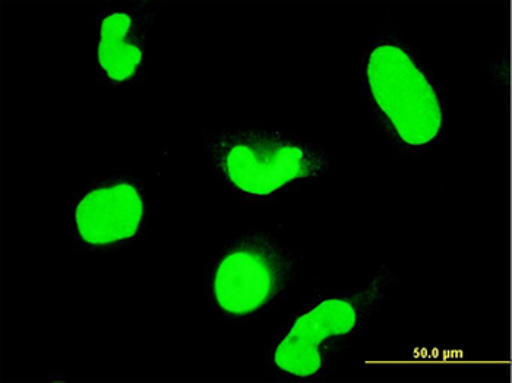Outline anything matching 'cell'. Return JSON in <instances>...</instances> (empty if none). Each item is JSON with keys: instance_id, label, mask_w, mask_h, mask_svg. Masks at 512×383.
Returning a JSON list of instances; mask_svg holds the SVG:
<instances>
[{"instance_id": "obj_1", "label": "cell", "mask_w": 512, "mask_h": 383, "mask_svg": "<svg viewBox=\"0 0 512 383\" xmlns=\"http://www.w3.org/2000/svg\"><path fill=\"white\" fill-rule=\"evenodd\" d=\"M211 157L223 179L245 195L264 198L327 170L314 145L295 136L259 128H240L211 141Z\"/></svg>"}, {"instance_id": "obj_2", "label": "cell", "mask_w": 512, "mask_h": 383, "mask_svg": "<svg viewBox=\"0 0 512 383\" xmlns=\"http://www.w3.org/2000/svg\"><path fill=\"white\" fill-rule=\"evenodd\" d=\"M369 97L403 144L428 147L441 134L444 109L435 85L395 41H378L365 56Z\"/></svg>"}, {"instance_id": "obj_3", "label": "cell", "mask_w": 512, "mask_h": 383, "mask_svg": "<svg viewBox=\"0 0 512 383\" xmlns=\"http://www.w3.org/2000/svg\"><path fill=\"white\" fill-rule=\"evenodd\" d=\"M289 271V259L276 245L264 239L246 240L217 265L214 299L227 315H252L276 299Z\"/></svg>"}, {"instance_id": "obj_4", "label": "cell", "mask_w": 512, "mask_h": 383, "mask_svg": "<svg viewBox=\"0 0 512 383\" xmlns=\"http://www.w3.org/2000/svg\"><path fill=\"white\" fill-rule=\"evenodd\" d=\"M374 299V293H359L322 300L312 307L277 345V369L300 379L318 375L324 366L325 344L357 331Z\"/></svg>"}, {"instance_id": "obj_5", "label": "cell", "mask_w": 512, "mask_h": 383, "mask_svg": "<svg viewBox=\"0 0 512 383\" xmlns=\"http://www.w3.org/2000/svg\"><path fill=\"white\" fill-rule=\"evenodd\" d=\"M144 205L134 186H106L88 193L77 207L79 236L91 245H109L129 239L141 226Z\"/></svg>"}, {"instance_id": "obj_6", "label": "cell", "mask_w": 512, "mask_h": 383, "mask_svg": "<svg viewBox=\"0 0 512 383\" xmlns=\"http://www.w3.org/2000/svg\"><path fill=\"white\" fill-rule=\"evenodd\" d=\"M142 50L134 33L129 15L112 14L103 21L100 30L99 62L112 81H126L141 65Z\"/></svg>"}]
</instances>
